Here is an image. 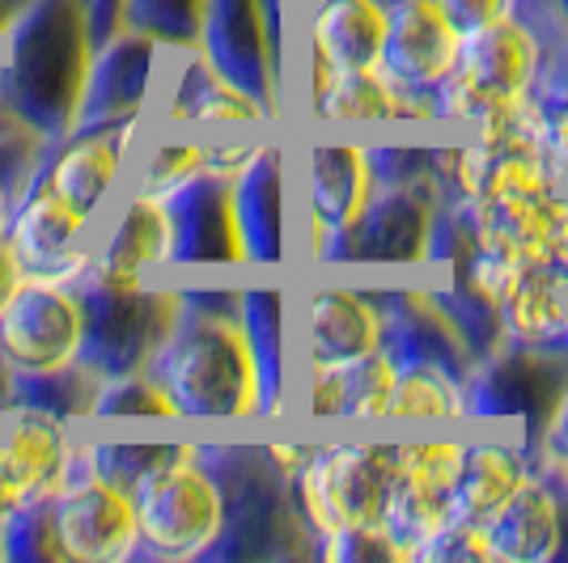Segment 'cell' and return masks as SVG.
Listing matches in <instances>:
<instances>
[{"label": "cell", "instance_id": "6da1fadb", "mask_svg": "<svg viewBox=\"0 0 568 563\" xmlns=\"http://www.w3.org/2000/svg\"><path fill=\"white\" fill-rule=\"evenodd\" d=\"M544 76V43L535 25L514 18L463 34V51L450 81L433 94V123L458 127L475 141H500Z\"/></svg>", "mask_w": 568, "mask_h": 563}, {"label": "cell", "instance_id": "7a4b0ae2", "mask_svg": "<svg viewBox=\"0 0 568 563\" xmlns=\"http://www.w3.org/2000/svg\"><path fill=\"white\" fill-rule=\"evenodd\" d=\"M158 381L179 416H260L263 377L242 314H183L166 327Z\"/></svg>", "mask_w": 568, "mask_h": 563}, {"label": "cell", "instance_id": "3957f363", "mask_svg": "<svg viewBox=\"0 0 568 563\" xmlns=\"http://www.w3.org/2000/svg\"><path fill=\"white\" fill-rule=\"evenodd\" d=\"M128 492L136 500L141 551L153 560H195L225 534V492L195 449H166Z\"/></svg>", "mask_w": 568, "mask_h": 563}, {"label": "cell", "instance_id": "277c9868", "mask_svg": "<svg viewBox=\"0 0 568 563\" xmlns=\"http://www.w3.org/2000/svg\"><path fill=\"white\" fill-rule=\"evenodd\" d=\"M390 470H395V446L386 441L310 446L302 467L293 470L297 509L323 542L378 530Z\"/></svg>", "mask_w": 568, "mask_h": 563}, {"label": "cell", "instance_id": "5b68a950", "mask_svg": "<svg viewBox=\"0 0 568 563\" xmlns=\"http://www.w3.org/2000/svg\"><path fill=\"white\" fill-rule=\"evenodd\" d=\"M467 437L395 441V470L378 530L399 560H425V546L454 521V488Z\"/></svg>", "mask_w": 568, "mask_h": 563}, {"label": "cell", "instance_id": "8992f818", "mask_svg": "<svg viewBox=\"0 0 568 563\" xmlns=\"http://www.w3.org/2000/svg\"><path fill=\"white\" fill-rule=\"evenodd\" d=\"M43 521H48L51 560L115 563L141 551L136 500L119 479L94 467H85L81 479H69L60 495H51Z\"/></svg>", "mask_w": 568, "mask_h": 563}, {"label": "cell", "instance_id": "52a82bcc", "mask_svg": "<svg viewBox=\"0 0 568 563\" xmlns=\"http://www.w3.org/2000/svg\"><path fill=\"white\" fill-rule=\"evenodd\" d=\"M166 263H174V208L166 195L136 187L90 246L81 276H90L94 293L136 297L144 293V280Z\"/></svg>", "mask_w": 568, "mask_h": 563}, {"label": "cell", "instance_id": "ba28073f", "mask_svg": "<svg viewBox=\"0 0 568 563\" xmlns=\"http://www.w3.org/2000/svg\"><path fill=\"white\" fill-rule=\"evenodd\" d=\"M302 335V373H332L348 369L361 356L386 348V309L353 280H314L297 314Z\"/></svg>", "mask_w": 568, "mask_h": 563}, {"label": "cell", "instance_id": "9c48e42d", "mask_svg": "<svg viewBox=\"0 0 568 563\" xmlns=\"http://www.w3.org/2000/svg\"><path fill=\"white\" fill-rule=\"evenodd\" d=\"M90 335L85 306L69 284L26 280V288L0 314V356L26 377H51L81 360Z\"/></svg>", "mask_w": 568, "mask_h": 563}, {"label": "cell", "instance_id": "30bf717a", "mask_svg": "<svg viewBox=\"0 0 568 563\" xmlns=\"http://www.w3.org/2000/svg\"><path fill=\"white\" fill-rule=\"evenodd\" d=\"M463 51V34L437 9V0H390V22L382 43V76L407 98H425L450 81Z\"/></svg>", "mask_w": 568, "mask_h": 563}, {"label": "cell", "instance_id": "8fae6325", "mask_svg": "<svg viewBox=\"0 0 568 563\" xmlns=\"http://www.w3.org/2000/svg\"><path fill=\"white\" fill-rule=\"evenodd\" d=\"M4 229H9V242L22 258L26 280L72 284L85 272L90 216L72 208L51 183H39V191H30Z\"/></svg>", "mask_w": 568, "mask_h": 563}, {"label": "cell", "instance_id": "7c38bea8", "mask_svg": "<svg viewBox=\"0 0 568 563\" xmlns=\"http://www.w3.org/2000/svg\"><path fill=\"white\" fill-rule=\"evenodd\" d=\"M374 157L361 141H323L306 149V212L314 237H348L374 208Z\"/></svg>", "mask_w": 568, "mask_h": 563}, {"label": "cell", "instance_id": "4fadbf2b", "mask_svg": "<svg viewBox=\"0 0 568 563\" xmlns=\"http://www.w3.org/2000/svg\"><path fill=\"white\" fill-rule=\"evenodd\" d=\"M310 115L323 127H403L433 123V102L395 90L374 72H310Z\"/></svg>", "mask_w": 568, "mask_h": 563}, {"label": "cell", "instance_id": "5bb4252c", "mask_svg": "<svg viewBox=\"0 0 568 563\" xmlns=\"http://www.w3.org/2000/svg\"><path fill=\"white\" fill-rule=\"evenodd\" d=\"M386 22H390V0H310V72L382 69Z\"/></svg>", "mask_w": 568, "mask_h": 563}, {"label": "cell", "instance_id": "9a60e30c", "mask_svg": "<svg viewBox=\"0 0 568 563\" xmlns=\"http://www.w3.org/2000/svg\"><path fill=\"white\" fill-rule=\"evenodd\" d=\"M565 534H568V525H565L560 492H556L535 467L521 479L518 492L505 500V509L484 525L488 555L500 563L556 560L560 546H565Z\"/></svg>", "mask_w": 568, "mask_h": 563}, {"label": "cell", "instance_id": "2e32d148", "mask_svg": "<svg viewBox=\"0 0 568 563\" xmlns=\"http://www.w3.org/2000/svg\"><path fill=\"white\" fill-rule=\"evenodd\" d=\"M530 474V462L514 441L505 437H467L458 488H454V521H467L484 530L505 509V500L518 492Z\"/></svg>", "mask_w": 568, "mask_h": 563}, {"label": "cell", "instance_id": "e0dca14e", "mask_svg": "<svg viewBox=\"0 0 568 563\" xmlns=\"http://www.w3.org/2000/svg\"><path fill=\"white\" fill-rule=\"evenodd\" d=\"M493 314L514 344L551 348V344H560L568 323V284L556 280V272L544 263H526L493 301Z\"/></svg>", "mask_w": 568, "mask_h": 563}, {"label": "cell", "instance_id": "ac0fdd59", "mask_svg": "<svg viewBox=\"0 0 568 563\" xmlns=\"http://www.w3.org/2000/svg\"><path fill=\"white\" fill-rule=\"evenodd\" d=\"M132 132H136V119L119 123V132H94V136L72 141L55 157V165L48 170L43 183H51L72 208L85 212L94 221V212L106 204V195L115 191L119 174H123V157H128Z\"/></svg>", "mask_w": 568, "mask_h": 563}, {"label": "cell", "instance_id": "d6986e66", "mask_svg": "<svg viewBox=\"0 0 568 563\" xmlns=\"http://www.w3.org/2000/svg\"><path fill=\"white\" fill-rule=\"evenodd\" d=\"M382 420H467V390L437 360L399 365Z\"/></svg>", "mask_w": 568, "mask_h": 563}, {"label": "cell", "instance_id": "ffe728a7", "mask_svg": "<svg viewBox=\"0 0 568 563\" xmlns=\"http://www.w3.org/2000/svg\"><path fill=\"white\" fill-rule=\"evenodd\" d=\"M174 123H263V106L234 81H225L209 60H195L170 106Z\"/></svg>", "mask_w": 568, "mask_h": 563}, {"label": "cell", "instance_id": "44dd1931", "mask_svg": "<svg viewBox=\"0 0 568 563\" xmlns=\"http://www.w3.org/2000/svg\"><path fill=\"white\" fill-rule=\"evenodd\" d=\"M200 178H209V144H158L144 162L141 191L170 199Z\"/></svg>", "mask_w": 568, "mask_h": 563}, {"label": "cell", "instance_id": "7402d4cb", "mask_svg": "<svg viewBox=\"0 0 568 563\" xmlns=\"http://www.w3.org/2000/svg\"><path fill=\"white\" fill-rule=\"evenodd\" d=\"M425 560H442V563H488V539L484 530H475L467 521H450L437 539L425 546Z\"/></svg>", "mask_w": 568, "mask_h": 563}, {"label": "cell", "instance_id": "603a6c76", "mask_svg": "<svg viewBox=\"0 0 568 563\" xmlns=\"http://www.w3.org/2000/svg\"><path fill=\"white\" fill-rule=\"evenodd\" d=\"M437 9L450 18L458 34H471V30H484L500 18H514L518 0H437Z\"/></svg>", "mask_w": 568, "mask_h": 563}, {"label": "cell", "instance_id": "cb8c5ba5", "mask_svg": "<svg viewBox=\"0 0 568 563\" xmlns=\"http://www.w3.org/2000/svg\"><path fill=\"white\" fill-rule=\"evenodd\" d=\"M26 288V267L18 250H13V242H9V229L0 225V314L9 309V301L18 297Z\"/></svg>", "mask_w": 568, "mask_h": 563}, {"label": "cell", "instance_id": "d4e9b609", "mask_svg": "<svg viewBox=\"0 0 568 563\" xmlns=\"http://www.w3.org/2000/svg\"><path fill=\"white\" fill-rule=\"evenodd\" d=\"M544 263L556 272V280L568 284V187H565V195H560V208H556V221H551V234H547Z\"/></svg>", "mask_w": 568, "mask_h": 563}, {"label": "cell", "instance_id": "484cf974", "mask_svg": "<svg viewBox=\"0 0 568 563\" xmlns=\"http://www.w3.org/2000/svg\"><path fill=\"white\" fill-rule=\"evenodd\" d=\"M560 344H565V348H568V323H565V335H560Z\"/></svg>", "mask_w": 568, "mask_h": 563}, {"label": "cell", "instance_id": "4316f807", "mask_svg": "<svg viewBox=\"0 0 568 563\" xmlns=\"http://www.w3.org/2000/svg\"><path fill=\"white\" fill-rule=\"evenodd\" d=\"M0 212H4V199H0ZM0 225H4V221H0Z\"/></svg>", "mask_w": 568, "mask_h": 563}]
</instances>
